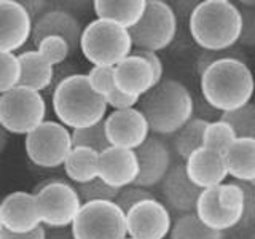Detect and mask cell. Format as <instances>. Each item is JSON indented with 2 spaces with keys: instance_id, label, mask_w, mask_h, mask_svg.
I'll use <instances>...</instances> for the list:
<instances>
[{
  "instance_id": "31",
  "label": "cell",
  "mask_w": 255,
  "mask_h": 239,
  "mask_svg": "<svg viewBox=\"0 0 255 239\" xmlns=\"http://www.w3.org/2000/svg\"><path fill=\"white\" fill-rule=\"evenodd\" d=\"M19 80L21 66L18 54L0 51V96L19 86Z\"/></svg>"
},
{
  "instance_id": "10",
  "label": "cell",
  "mask_w": 255,
  "mask_h": 239,
  "mask_svg": "<svg viewBox=\"0 0 255 239\" xmlns=\"http://www.w3.org/2000/svg\"><path fill=\"white\" fill-rule=\"evenodd\" d=\"M37 211L45 228H67L83 206L74 185L64 180H50L35 190Z\"/></svg>"
},
{
  "instance_id": "12",
  "label": "cell",
  "mask_w": 255,
  "mask_h": 239,
  "mask_svg": "<svg viewBox=\"0 0 255 239\" xmlns=\"http://www.w3.org/2000/svg\"><path fill=\"white\" fill-rule=\"evenodd\" d=\"M172 225L167 206L156 198L145 199L126 212L128 238L131 239H166Z\"/></svg>"
},
{
  "instance_id": "37",
  "label": "cell",
  "mask_w": 255,
  "mask_h": 239,
  "mask_svg": "<svg viewBox=\"0 0 255 239\" xmlns=\"http://www.w3.org/2000/svg\"><path fill=\"white\" fill-rule=\"evenodd\" d=\"M106 102H107V107L114 109V112H115V110L135 109V106L140 102V99L134 98V96H128V94L122 93V91L115 88V91H112L106 98Z\"/></svg>"
},
{
  "instance_id": "8",
  "label": "cell",
  "mask_w": 255,
  "mask_h": 239,
  "mask_svg": "<svg viewBox=\"0 0 255 239\" xmlns=\"http://www.w3.org/2000/svg\"><path fill=\"white\" fill-rule=\"evenodd\" d=\"M129 34L135 50L153 53L166 50L177 34V14L164 0H147L145 13Z\"/></svg>"
},
{
  "instance_id": "3",
  "label": "cell",
  "mask_w": 255,
  "mask_h": 239,
  "mask_svg": "<svg viewBox=\"0 0 255 239\" xmlns=\"http://www.w3.org/2000/svg\"><path fill=\"white\" fill-rule=\"evenodd\" d=\"M51 104L56 121L72 131L104 121L109 110L106 99L93 91L86 74H72L59 80Z\"/></svg>"
},
{
  "instance_id": "11",
  "label": "cell",
  "mask_w": 255,
  "mask_h": 239,
  "mask_svg": "<svg viewBox=\"0 0 255 239\" xmlns=\"http://www.w3.org/2000/svg\"><path fill=\"white\" fill-rule=\"evenodd\" d=\"M70 228L74 239H128L126 214L115 201L85 203Z\"/></svg>"
},
{
  "instance_id": "46",
  "label": "cell",
  "mask_w": 255,
  "mask_h": 239,
  "mask_svg": "<svg viewBox=\"0 0 255 239\" xmlns=\"http://www.w3.org/2000/svg\"><path fill=\"white\" fill-rule=\"evenodd\" d=\"M247 239H255V231H254V233H252V235H251L249 238H247Z\"/></svg>"
},
{
  "instance_id": "14",
  "label": "cell",
  "mask_w": 255,
  "mask_h": 239,
  "mask_svg": "<svg viewBox=\"0 0 255 239\" xmlns=\"http://www.w3.org/2000/svg\"><path fill=\"white\" fill-rule=\"evenodd\" d=\"M29 11L18 0H0V51L16 53L32 38Z\"/></svg>"
},
{
  "instance_id": "29",
  "label": "cell",
  "mask_w": 255,
  "mask_h": 239,
  "mask_svg": "<svg viewBox=\"0 0 255 239\" xmlns=\"http://www.w3.org/2000/svg\"><path fill=\"white\" fill-rule=\"evenodd\" d=\"M235 129L238 139H255V104L238 109L235 112H227L220 117Z\"/></svg>"
},
{
  "instance_id": "15",
  "label": "cell",
  "mask_w": 255,
  "mask_h": 239,
  "mask_svg": "<svg viewBox=\"0 0 255 239\" xmlns=\"http://www.w3.org/2000/svg\"><path fill=\"white\" fill-rule=\"evenodd\" d=\"M139 159V177L135 180V187L151 188L161 185V182L171 171V150L167 143L158 135L150 137L135 150Z\"/></svg>"
},
{
  "instance_id": "6",
  "label": "cell",
  "mask_w": 255,
  "mask_h": 239,
  "mask_svg": "<svg viewBox=\"0 0 255 239\" xmlns=\"http://www.w3.org/2000/svg\"><path fill=\"white\" fill-rule=\"evenodd\" d=\"M244 206L246 193L243 183H222L215 188L201 191L195 214L206 227L223 233L243 222Z\"/></svg>"
},
{
  "instance_id": "23",
  "label": "cell",
  "mask_w": 255,
  "mask_h": 239,
  "mask_svg": "<svg viewBox=\"0 0 255 239\" xmlns=\"http://www.w3.org/2000/svg\"><path fill=\"white\" fill-rule=\"evenodd\" d=\"M21 66L19 86L42 93L50 88L54 80V66L37 50H29L18 54Z\"/></svg>"
},
{
  "instance_id": "2",
  "label": "cell",
  "mask_w": 255,
  "mask_h": 239,
  "mask_svg": "<svg viewBox=\"0 0 255 239\" xmlns=\"http://www.w3.org/2000/svg\"><path fill=\"white\" fill-rule=\"evenodd\" d=\"M188 29L203 51H228L241 38V8L230 0H203L191 10Z\"/></svg>"
},
{
  "instance_id": "20",
  "label": "cell",
  "mask_w": 255,
  "mask_h": 239,
  "mask_svg": "<svg viewBox=\"0 0 255 239\" xmlns=\"http://www.w3.org/2000/svg\"><path fill=\"white\" fill-rule=\"evenodd\" d=\"M201 191L190 180L185 171V164L171 167L164 180L161 182V193L167 209L180 215L195 212Z\"/></svg>"
},
{
  "instance_id": "21",
  "label": "cell",
  "mask_w": 255,
  "mask_h": 239,
  "mask_svg": "<svg viewBox=\"0 0 255 239\" xmlns=\"http://www.w3.org/2000/svg\"><path fill=\"white\" fill-rule=\"evenodd\" d=\"M114 75L117 90L139 99L156 86L150 64L135 53L114 67Z\"/></svg>"
},
{
  "instance_id": "17",
  "label": "cell",
  "mask_w": 255,
  "mask_h": 239,
  "mask_svg": "<svg viewBox=\"0 0 255 239\" xmlns=\"http://www.w3.org/2000/svg\"><path fill=\"white\" fill-rule=\"evenodd\" d=\"M3 228L11 233H30L42 227L37 211L35 195L29 191H13L0 201Z\"/></svg>"
},
{
  "instance_id": "5",
  "label": "cell",
  "mask_w": 255,
  "mask_h": 239,
  "mask_svg": "<svg viewBox=\"0 0 255 239\" xmlns=\"http://www.w3.org/2000/svg\"><path fill=\"white\" fill-rule=\"evenodd\" d=\"M129 30L115 22L94 19L83 29L80 50L93 67H115L132 54Z\"/></svg>"
},
{
  "instance_id": "32",
  "label": "cell",
  "mask_w": 255,
  "mask_h": 239,
  "mask_svg": "<svg viewBox=\"0 0 255 239\" xmlns=\"http://www.w3.org/2000/svg\"><path fill=\"white\" fill-rule=\"evenodd\" d=\"M80 198L85 203H96V201H115L120 190L112 188L107 185L102 179H94L91 182L82 183V185H75Z\"/></svg>"
},
{
  "instance_id": "28",
  "label": "cell",
  "mask_w": 255,
  "mask_h": 239,
  "mask_svg": "<svg viewBox=\"0 0 255 239\" xmlns=\"http://www.w3.org/2000/svg\"><path fill=\"white\" fill-rule=\"evenodd\" d=\"M238 139L235 129L223 120H215L209 121L204 131V147L219 151L225 155V151L233 145V142Z\"/></svg>"
},
{
  "instance_id": "39",
  "label": "cell",
  "mask_w": 255,
  "mask_h": 239,
  "mask_svg": "<svg viewBox=\"0 0 255 239\" xmlns=\"http://www.w3.org/2000/svg\"><path fill=\"white\" fill-rule=\"evenodd\" d=\"M244 193H246V206H244V217L243 225L249 227L255 220V190L251 187V183H243Z\"/></svg>"
},
{
  "instance_id": "30",
  "label": "cell",
  "mask_w": 255,
  "mask_h": 239,
  "mask_svg": "<svg viewBox=\"0 0 255 239\" xmlns=\"http://www.w3.org/2000/svg\"><path fill=\"white\" fill-rule=\"evenodd\" d=\"M72 142H74V147H86L98 151V153H102L109 147H112L107 139L104 121L90 127H83V129L72 131Z\"/></svg>"
},
{
  "instance_id": "36",
  "label": "cell",
  "mask_w": 255,
  "mask_h": 239,
  "mask_svg": "<svg viewBox=\"0 0 255 239\" xmlns=\"http://www.w3.org/2000/svg\"><path fill=\"white\" fill-rule=\"evenodd\" d=\"M243 14V30L239 43L244 46H255V10L254 8H241Z\"/></svg>"
},
{
  "instance_id": "35",
  "label": "cell",
  "mask_w": 255,
  "mask_h": 239,
  "mask_svg": "<svg viewBox=\"0 0 255 239\" xmlns=\"http://www.w3.org/2000/svg\"><path fill=\"white\" fill-rule=\"evenodd\" d=\"M150 198H155V196L151 195L147 188L131 185V187H126L123 190H120L115 203L118 204L120 209L126 214L128 211H131L135 204H139V203L145 201V199H150Z\"/></svg>"
},
{
  "instance_id": "18",
  "label": "cell",
  "mask_w": 255,
  "mask_h": 239,
  "mask_svg": "<svg viewBox=\"0 0 255 239\" xmlns=\"http://www.w3.org/2000/svg\"><path fill=\"white\" fill-rule=\"evenodd\" d=\"M82 34V24L74 14L61 10V8H51L34 21L30 40L37 46L46 37H62L70 45V50L74 51L80 48Z\"/></svg>"
},
{
  "instance_id": "24",
  "label": "cell",
  "mask_w": 255,
  "mask_h": 239,
  "mask_svg": "<svg viewBox=\"0 0 255 239\" xmlns=\"http://www.w3.org/2000/svg\"><path fill=\"white\" fill-rule=\"evenodd\" d=\"M223 156L228 175L241 183L255 182V139H236Z\"/></svg>"
},
{
  "instance_id": "7",
  "label": "cell",
  "mask_w": 255,
  "mask_h": 239,
  "mask_svg": "<svg viewBox=\"0 0 255 239\" xmlns=\"http://www.w3.org/2000/svg\"><path fill=\"white\" fill-rule=\"evenodd\" d=\"M46 117V102L42 93L16 86L0 96V124L8 134L24 135L38 127Z\"/></svg>"
},
{
  "instance_id": "44",
  "label": "cell",
  "mask_w": 255,
  "mask_h": 239,
  "mask_svg": "<svg viewBox=\"0 0 255 239\" xmlns=\"http://www.w3.org/2000/svg\"><path fill=\"white\" fill-rule=\"evenodd\" d=\"M241 5H244V8H254L255 10V0H243Z\"/></svg>"
},
{
  "instance_id": "34",
  "label": "cell",
  "mask_w": 255,
  "mask_h": 239,
  "mask_svg": "<svg viewBox=\"0 0 255 239\" xmlns=\"http://www.w3.org/2000/svg\"><path fill=\"white\" fill-rule=\"evenodd\" d=\"M90 86L96 94L106 99L107 96L115 91V75L114 67H91V70L86 74Z\"/></svg>"
},
{
  "instance_id": "16",
  "label": "cell",
  "mask_w": 255,
  "mask_h": 239,
  "mask_svg": "<svg viewBox=\"0 0 255 239\" xmlns=\"http://www.w3.org/2000/svg\"><path fill=\"white\" fill-rule=\"evenodd\" d=\"M139 177V159L135 150L109 147L99 155V179L115 190L131 187Z\"/></svg>"
},
{
  "instance_id": "19",
  "label": "cell",
  "mask_w": 255,
  "mask_h": 239,
  "mask_svg": "<svg viewBox=\"0 0 255 239\" xmlns=\"http://www.w3.org/2000/svg\"><path fill=\"white\" fill-rule=\"evenodd\" d=\"M185 171L190 180L199 190H209L222 185L228 177L225 156L207 147L198 148L185 159Z\"/></svg>"
},
{
  "instance_id": "48",
  "label": "cell",
  "mask_w": 255,
  "mask_h": 239,
  "mask_svg": "<svg viewBox=\"0 0 255 239\" xmlns=\"http://www.w3.org/2000/svg\"><path fill=\"white\" fill-rule=\"evenodd\" d=\"M128 239H131V238H128Z\"/></svg>"
},
{
  "instance_id": "25",
  "label": "cell",
  "mask_w": 255,
  "mask_h": 239,
  "mask_svg": "<svg viewBox=\"0 0 255 239\" xmlns=\"http://www.w3.org/2000/svg\"><path fill=\"white\" fill-rule=\"evenodd\" d=\"M99 155L98 151L86 147H74L64 163V172L75 183L91 182L99 177Z\"/></svg>"
},
{
  "instance_id": "33",
  "label": "cell",
  "mask_w": 255,
  "mask_h": 239,
  "mask_svg": "<svg viewBox=\"0 0 255 239\" xmlns=\"http://www.w3.org/2000/svg\"><path fill=\"white\" fill-rule=\"evenodd\" d=\"M37 51L43 54L53 66H59L72 53L70 45L62 37H46L37 45Z\"/></svg>"
},
{
  "instance_id": "27",
  "label": "cell",
  "mask_w": 255,
  "mask_h": 239,
  "mask_svg": "<svg viewBox=\"0 0 255 239\" xmlns=\"http://www.w3.org/2000/svg\"><path fill=\"white\" fill-rule=\"evenodd\" d=\"M169 239H225L220 231L211 230L198 219L195 212L179 215L174 222Z\"/></svg>"
},
{
  "instance_id": "43",
  "label": "cell",
  "mask_w": 255,
  "mask_h": 239,
  "mask_svg": "<svg viewBox=\"0 0 255 239\" xmlns=\"http://www.w3.org/2000/svg\"><path fill=\"white\" fill-rule=\"evenodd\" d=\"M8 140H10V134H8L2 127V124H0V155H2L3 151L6 150Z\"/></svg>"
},
{
  "instance_id": "26",
  "label": "cell",
  "mask_w": 255,
  "mask_h": 239,
  "mask_svg": "<svg viewBox=\"0 0 255 239\" xmlns=\"http://www.w3.org/2000/svg\"><path fill=\"white\" fill-rule=\"evenodd\" d=\"M204 118H191L182 129L174 134V150L182 159H187L198 148L204 147V131L207 126Z\"/></svg>"
},
{
  "instance_id": "1",
  "label": "cell",
  "mask_w": 255,
  "mask_h": 239,
  "mask_svg": "<svg viewBox=\"0 0 255 239\" xmlns=\"http://www.w3.org/2000/svg\"><path fill=\"white\" fill-rule=\"evenodd\" d=\"M199 88L207 106L227 114L251 104L255 80L251 67L241 58L225 56L203 72Z\"/></svg>"
},
{
  "instance_id": "38",
  "label": "cell",
  "mask_w": 255,
  "mask_h": 239,
  "mask_svg": "<svg viewBox=\"0 0 255 239\" xmlns=\"http://www.w3.org/2000/svg\"><path fill=\"white\" fill-rule=\"evenodd\" d=\"M132 53L139 54L140 58H143V59H145L150 64V67H151V70H153V74H155V82H156V85L161 83L163 82V74H164V66H163L161 58L158 56V53L143 51V50H135Z\"/></svg>"
},
{
  "instance_id": "4",
  "label": "cell",
  "mask_w": 255,
  "mask_h": 239,
  "mask_svg": "<svg viewBox=\"0 0 255 239\" xmlns=\"http://www.w3.org/2000/svg\"><path fill=\"white\" fill-rule=\"evenodd\" d=\"M139 110L145 115L150 131L159 135H174L195 114L193 96L177 80H163L140 98Z\"/></svg>"
},
{
  "instance_id": "47",
  "label": "cell",
  "mask_w": 255,
  "mask_h": 239,
  "mask_svg": "<svg viewBox=\"0 0 255 239\" xmlns=\"http://www.w3.org/2000/svg\"><path fill=\"white\" fill-rule=\"evenodd\" d=\"M251 187H252V188L255 190V182H252V183H251Z\"/></svg>"
},
{
  "instance_id": "41",
  "label": "cell",
  "mask_w": 255,
  "mask_h": 239,
  "mask_svg": "<svg viewBox=\"0 0 255 239\" xmlns=\"http://www.w3.org/2000/svg\"><path fill=\"white\" fill-rule=\"evenodd\" d=\"M22 5L26 6V10L29 11L32 21L38 19L43 13L48 11V10H46V6H45V5H46L45 2H22Z\"/></svg>"
},
{
  "instance_id": "13",
  "label": "cell",
  "mask_w": 255,
  "mask_h": 239,
  "mask_svg": "<svg viewBox=\"0 0 255 239\" xmlns=\"http://www.w3.org/2000/svg\"><path fill=\"white\" fill-rule=\"evenodd\" d=\"M106 134L112 147L137 150L150 137V126L139 109L115 110L104 120Z\"/></svg>"
},
{
  "instance_id": "9",
  "label": "cell",
  "mask_w": 255,
  "mask_h": 239,
  "mask_svg": "<svg viewBox=\"0 0 255 239\" xmlns=\"http://www.w3.org/2000/svg\"><path fill=\"white\" fill-rule=\"evenodd\" d=\"M72 148V131L59 121L51 120H46L24 137V150L27 158L43 169L64 166Z\"/></svg>"
},
{
  "instance_id": "45",
  "label": "cell",
  "mask_w": 255,
  "mask_h": 239,
  "mask_svg": "<svg viewBox=\"0 0 255 239\" xmlns=\"http://www.w3.org/2000/svg\"><path fill=\"white\" fill-rule=\"evenodd\" d=\"M3 230V222H2V209H0V231Z\"/></svg>"
},
{
  "instance_id": "40",
  "label": "cell",
  "mask_w": 255,
  "mask_h": 239,
  "mask_svg": "<svg viewBox=\"0 0 255 239\" xmlns=\"http://www.w3.org/2000/svg\"><path fill=\"white\" fill-rule=\"evenodd\" d=\"M0 239H46V231L43 225L30 233H11L3 228L0 231Z\"/></svg>"
},
{
  "instance_id": "22",
  "label": "cell",
  "mask_w": 255,
  "mask_h": 239,
  "mask_svg": "<svg viewBox=\"0 0 255 239\" xmlns=\"http://www.w3.org/2000/svg\"><path fill=\"white\" fill-rule=\"evenodd\" d=\"M96 19L115 22L128 30L137 24L147 10V0H94Z\"/></svg>"
},
{
  "instance_id": "42",
  "label": "cell",
  "mask_w": 255,
  "mask_h": 239,
  "mask_svg": "<svg viewBox=\"0 0 255 239\" xmlns=\"http://www.w3.org/2000/svg\"><path fill=\"white\" fill-rule=\"evenodd\" d=\"M46 239H74L72 228H45Z\"/></svg>"
}]
</instances>
